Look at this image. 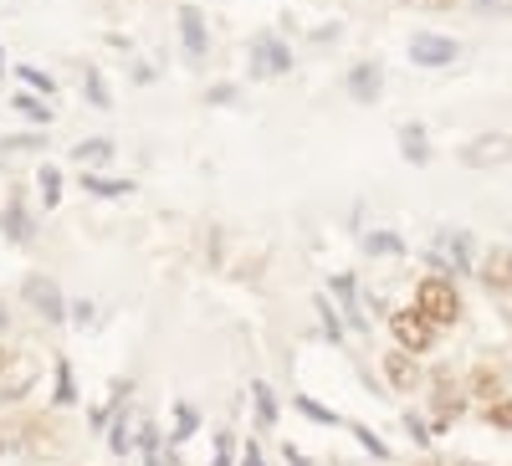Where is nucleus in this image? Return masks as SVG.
Segmentation results:
<instances>
[{
    "label": "nucleus",
    "mask_w": 512,
    "mask_h": 466,
    "mask_svg": "<svg viewBox=\"0 0 512 466\" xmlns=\"http://www.w3.org/2000/svg\"><path fill=\"white\" fill-rule=\"evenodd\" d=\"M0 369H6V349H0Z\"/></svg>",
    "instance_id": "42"
},
{
    "label": "nucleus",
    "mask_w": 512,
    "mask_h": 466,
    "mask_svg": "<svg viewBox=\"0 0 512 466\" xmlns=\"http://www.w3.org/2000/svg\"><path fill=\"white\" fill-rule=\"evenodd\" d=\"M108 446H113V456H123L128 446H134V431H128V420H123V415L108 420Z\"/></svg>",
    "instance_id": "26"
},
{
    "label": "nucleus",
    "mask_w": 512,
    "mask_h": 466,
    "mask_svg": "<svg viewBox=\"0 0 512 466\" xmlns=\"http://www.w3.org/2000/svg\"><path fill=\"white\" fill-rule=\"evenodd\" d=\"M287 67H292V52H287L282 36H272V31L251 36V62H246L251 77H282Z\"/></svg>",
    "instance_id": "3"
},
{
    "label": "nucleus",
    "mask_w": 512,
    "mask_h": 466,
    "mask_svg": "<svg viewBox=\"0 0 512 466\" xmlns=\"http://www.w3.org/2000/svg\"><path fill=\"white\" fill-rule=\"evenodd\" d=\"M482 287H487V292H502V298L512 292V251H507V246H497L492 257H487V267H482Z\"/></svg>",
    "instance_id": "10"
},
{
    "label": "nucleus",
    "mask_w": 512,
    "mask_h": 466,
    "mask_svg": "<svg viewBox=\"0 0 512 466\" xmlns=\"http://www.w3.org/2000/svg\"><path fill=\"white\" fill-rule=\"evenodd\" d=\"M461 410H466V390L456 385L451 374H441L436 385H431V415H436L431 431H451L456 420H461Z\"/></svg>",
    "instance_id": "7"
},
{
    "label": "nucleus",
    "mask_w": 512,
    "mask_h": 466,
    "mask_svg": "<svg viewBox=\"0 0 512 466\" xmlns=\"http://www.w3.org/2000/svg\"><path fill=\"white\" fill-rule=\"evenodd\" d=\"M400 154H405L410 164H425V159H431V144H425V129H420V123H405V129H400Z\"/></svg>",
    "instance_id": "15"
},
{
    "label": "nucleus",
    "mask_w": 512,
    "mask_h": 466,
    "mask_svg": "<svg viewBox=\"0 0 512 466\" xmlns=\"http://www.w3.org/2000/svg\"><path fill=\"white\" fill-rule=\"evenodd\" d=\"M287 461H292V466H308V456L297 451V446H287Z\"/></svg>",
    "instance_id": "39"
},
{
    "label": "nucleus",
    "mask_w": 512,
    "mask_h": 466,
    "mask_svg": "<svg viewBox=\"0 0 512 466\" xmlns=\"http://www.w3.org/2000/svg\"><path fill=\"white\" fill-rule=\"evenodd\" d=\"M241 466H267V461H262V451H256V441H246V451H241Z\"/></svg>",
    "instance_id": "38"
},
{
    "label": "nucleus",
    "mask_w": 512,
    "mask_h": 466,
    "mask_svg": "<svg viewBox=\"0 0 512 466\" xmlns=\"http://www.w3.org/2000/svg\"><path fill=\"white\" fill-rule=\"evenodd\" d=\"M415 308L431 318V323H441V328H451L456 318H461V292L451 287V277H425L420 287H415Z\"/></svg>",
    "instance_id": "1"
},
{
    "label": "nucleus",
    "mask_w": 512,
    "mask_h": 466,
    "mask_svg": "<svg viewBox=\"0 0 512 466\" xmlns=\"http://www.w3.org/2000/svg\"><path fill=\"white\" fill-rule=\"evenodd\" d=\"M461 164L466 169H502L512 164V139L507 134H477L461 144Z\"/></svg>",
    "instance_id": "4"
},
{
    "label": "nucleus",
    "mask_w": 512,
    "mask_h": 466,
    "mask_svg": "<svg viewBox=\"0 0 512 466\" xmlns=\"http://www.w3.org/2000/svg\"><path fill=\"white\" fill-rule=\"evenodd\" d=\"M180 36H185V52H190V57H205L210 36H205V16H200V6H180Z\"/></svg>",
    "instance_id": "11"
},
{
    "label": "nucleus",
    "mask_w": 512,
    "mask_h": 466,
    "mask_svg": "<svg viewBox=\"0 0 512 466\" xmlns=\"http://www.w3.org/2000/svg\"><path fill=\"white\" fill-rule=\"evenodd\" d=\"M41 205H47V210H57V200H62V175H57V169L52 164H41Z\"/></svg>",
    "instance_id": "19"
},
{
    "label": "nucleus",
    "mask_w": 512,
    "mask_h": 466,
    "mask_svg": "<svg viewBox=\"0 0 512 466\" xmlns=\"http://www.w3.org/2000/svg\"><path fill=\"white\" fill-rule=\"evenodd\" d=\"M0 72H6V52H0Z\"/></svg>",
    "instance_id": "41"
},
{
    "label": "nucleus",
    "mask_w": 512,
    "mask_h": 466,
    "mask_svg": "<svg viewBox=\"0 0 512 466\" xmlns=\"http://www.w3.org/2000/svg\"><path fill=\"white\" fill-rule=\"evenodd\" d=\"M328 287H333V298L344 303V313H349V328H364V333H369V318H364V313H359V303H354V277H333Z\"/></svg>",
    "instance_id": "14"
},
{
    "label": "nucleus",
    "mask_w": 512,
    "mask_h": 466,
    "mask_svg": "<svg viewBox=\"0 0 512 466\" xmlns=\"http://www.w3.org/2000/svg\"><path fill=\"white\" fill-rule=\"evenodd\" d=\"M384 379H390L395 390H415V385H420V369H415V354L395 349L390 359H384Z\"/></svg>",
    "instance_id": "12"
},
{
    "label": "nucleus",
    "mask_w": 512,
    "mask_h": 466,
    "mask_svg": "<svg viewBox=\"0 0 512 466\" xmlns=\"http://www.w3.org/2000/svg\"><path fill=\"white\" fill-rule=\"evenodd\" d=\"M482 16H512V0H477Z\"/></svg>",
    "instance_id": "36"
},
{
    "label": "nucleus",
    "mask_w": 512,
    "mask_h": 466,
    "mask_svg": "<svg viewBox=\"0 0 512 466\" xmlns=\"http://www.w3.org/2000/svg\"><path fill=\"white\" fill-rule=\"evenodd\" d=\"M0 231H6L16 246H26L36 231H31V221H26V210H21V195H11L6 200V210H0Z\"/></svg>",
    "instance_id": "13"
},
{
    "label": "nucleus",
    "mask_w": 512,
    "mask_h": 466,
    "mask_svg": "<svg viewBox=\"0 0 512 466\" xmlns=\"http://www.w3.org/2000/svg\"><path fill=\"white\" fill-rule=\"evenodd\" d=\"M379 88H384V67L379 62H359L349 72V98L354 103H379Z\"/></svg>",
    "instance_id": "9"
},
{
    "label": "nucleus",
    "mask_w": 512,
    "mask_h": 466,
    "mask_svg": "<svg viewBox=\"0 0 512 466\" xmlns=\"http://www.w3.org/2000/svg\"><path fill=\"white\" fill-rule=\"evenodd\" d=\"M77 400V385H72V364L57 359V405H72Z\"/></svg>",
    "instance_id": "28"
},
{
    "label": "nucleus",
    "mask_w": 512,
    "mask_h": 466,
    "mask_svg": "<svg viewBox=\"0 0 512 466\" xmlns=\"http://www.w3.org/2000/svg\"><path fill=\"white\" fill-rule=\"evenodd\" d=\"M297 410H303L308 420H318V426H344V420H338V410H328V405H318V400H308V395H297Z\"/></svg>",
    "instance_id": "24"
},
{
    "label": "nucleus",
    "mask_w": 512,
    "mask_h": 466,
    "mask_svg": "<svg viewBox=\"0 0 512 466\" xmlns=\"http://www.w3.org/2000/svg\"><path fill=\"white\" fill-rule=\"evenodd\" d=\"M400 426L410 431V441H415V446H431V426H420V420H415V415H405V420H400Z\"/></svg>",
    "instance_id": "35"
},
{
    "label": "nucleus",
    "mask_w": 512,
    "mask_h": 466,
    "mask_svg": "<svg viewBox=\"0 0 512 466\" xmlns=\"http://www.w3.org/2000/svg\"><path fill=\"white\" fill-rule=\"evenodd\" d=\"M364 251H369V257H400L405 241H400V236H390V231H374V236L364 241Z\"/></svg>",
    "instance_id": "20"
},
{
    "label": "nucleus",
    "mask_w": 512,
    "mask_h": 466,
    "mask_svg": "<svg viewBox=\"0 0 512 466\" xmlns=\"http://www.w3.org/2000/svg\"><path fill=\"white\" fill-rule=\"evenodd\" d=\"M82 77H88V103L93 108H113V98H108V82H103V72L88 62V67H82Z\"/></svg>",
    "instance_id": "21"
},
{
    "label": "nucleus",
    "mask_w": 512,
    "mask_h": 466,
    "mask_svg": "<svg viewBox=\"0 0 512 466\" xmlns=\"http://www.w3.org/2000/svg\"><path fill=\"white\" fill-rule=\"evenodd\" d=\"M251 400H256V415H262V426H277V400H272V390L256 379L251 385Z\"/></svg>",
    "instance_id": "22"
},
{
    "label": "nucleus",
    "mask_w": 512,
    "mask_h": 466,
    "mask_svg": "<svg viewBox=\"0 0 512 466\" xmlns=\"http://www.w3.org/2000/svg\"><path fill=\"white\" fill-rule=\"evenodd\" d=\"M487 426H497V431H512V400H487Z\"/></svg>",
    "instance_id": "27"
},
{
    "label": "nucleus",
    "mask_w": 512,
    "mask_h": 466,
    "mask_svg": "<svg viewBox=\"0 0 512 466\" xmlns=\"http://www.w3.org/2000/svg\"><path fill=\"white\" fill-rule=\"evenodd\" d=\"M175 420H180V426H175V441H190V436L200 431V415H195L190 405H175Z\"/></svg>",
    "instance_id": "32"
},
{
    "label": "nucleus",
    "mask_w": 512,
    "mask_h": 466,
    "mask_svg": "<svg viewBox=\"0 0 512 466\" xmlns=\"http://www.w3.org/2000/svg\"><path fill=\"white\" fill-rule=\"evenodd\" d=\"M313 303H318V318H323L328 344H344V318H338V308L328 303V292H323V298H313Z\"/></svg>",
    "instance_id": "17"
},
{
    "label": "nucleus",
    "mask_w": 512,
    "mask_h": 466,
    "mask_svg": "<svg viewBox=\"0 0 512 466\" xmlns=\"http://www.w3.org/2000/svg\"><path fill=\"white\" fill-rule=\"evenodd\" d=\"M0 328H6V308H0Z\"/></svg>",
    "instance_id": "40"
},
{
    "label": "nucleus",
    "mask_w": 512,
    "mask_h": 466,
    "mask_svg": "<svg viewBox=\"0 0 512 466\" xmlns=\"http://www.w3.org/2000/svg\"><path fill=\"white\" fill-rule=\"evenodd\" d=\"M139 446H144V466H159V431L149 420H139Z\"/></svg>",
    "instance_id": "29"
},
{
    "label": "nucleus",
    "mask_w": 512,
    "mask_h": 466,
    "mask_svg": "<svg viewBox=\"0 0 512 466\" xmlns=\"http://www.w3.org/2000/svg\"><path fill=\"white\" fill-rule=\"evenodd\" d=\"M72 159L77 164H103V159H113V139H82L72 149Z\"/></svg>",
    "instance_id": "16"
},
{
    "label": "nucleus",
    "mask_w": 512,
    "mask_h": 466,
    "mask_svg": "<svg viewBox=\"0 0 512 466\" xmlns=\"http://www.w3.org/2000/svg\"><path fill=\"white\" fill-rule=\"evenodd\" d=\"M405 52H410L415 67H451V62L461 57L456 41H451V36H436V31H415Z\"/></svg>",
    "instance_id": "5"
},
{
    "label": "nucleus",
    "mask_w": 512,
    "mask_h": 466,
    "mask_svg": "<svg viewBox=\"0 0 512 466\" xmlns=\"http://www.w3.org/2000/svg\"><path fill=\"white\" fill-rule=\"evenodd\" d=\"M231 446H236V436L231 431H216V461H210V466H231Z\"/></svg>",
    "instance_id": "34"
},
{
    "label": "nucleus",
    "mask_w": 512,
    "mask_h": 466,
    "mask_svg": "<svg viewBox=\"0 0 512 466\" xmlns=\"http://www.w3.org/2000/svg\"><path fill=\"white\" fill-rule=\"evenodd\" d=\"M472 390H477L482 400H497V395H502V379H497L492 369H477V374H472Z\"/></svg>",
    "instance_id": "30"
},
{
    "label": "nucleus",
    "mask_w": 512,
    "mask_h": 466,
    "mask_svg": "<svg viewBox=\"0 0 512 466\" xmlns=\"http://www.w3.org/2000/svg\"><path fill=\"white\" fill-rule=\"evenodd\" d=\"M425 262H431V267H451V272H466V267H472V236H466V231H441Z\"/></svg>",
    "instance_id": "8"
},
{
    "label": "nucleus",
    "mask_w": 512,
    "mask_h": 466,
    "mask_svg": "<svg viewBox=\"0 0 512 466\" xmlns=\"http://www.w3.org/2000/svg\"><path fill=\"white\" fill-rule=\"evenodd\" d=\"M82 190H93V195H134V180H103V175H82Z\"/></svg>",
    "instance_id": "18"
},
{
    "label": "nucleus",
    "mask_w": 512,
    "mask_h": 466,
    "mask_svg": "<svg viewBox=\"0 0 512 466\" xmlns=\"http://www.w3.org/2000/svg\"><path fill=\"white\" fill-rule=\"evenodd\" d=\"M231 98H236L231 82H216V88H205V103H231Z\"/></svg>",
    "instance_id": "37"
},
{
    "label": "nucleus",
    "mask_w": 512,
    "mask_h": 466,
    "mask_svg": "<svg viewBox=\"0 0 512 466\" xmlns=\"http://www.w3.org/2000/svg\"><path fill=\"white\" fill-rule=\"evenodd\" d=\"M11 103H16V108H21L26 118H36V123H41V129H47V123H52V108H47V103H41L36 93H16Z\"/></svg>",
    "instance_id": "23"
},
{
    "label": "nucleus",
    "mask_w": 512,
    "mask_h": 466,
    "mask_svg": "<svg viewBox=\"0 0 512 466\" xmlns=\"http://www.w3.org/2000/svg\"><path fill=\"white\" fill-rule=\"evenodd\" d=\"M21 298L47 318V323H62L67 318V303H62V287L52 282V277H41V272H31L26 282H21Z\"/></svg>",
    "instance_id": "6"
},
{
    "label": "nucleus",
    "mask_w": 512,
    "mask_h": 466,
    "mask_svg": "<svg viewBox=\"0 0 512 466\" xmlns=\"http://www.w3.org/2000/svg\"><path fill=\"white\" fill-rule=\"evenodd\" d=\"M354 436H359V441L369 446V456H379V461H384V456H390V446H384V441H379V436H374L369 426H354Z\"/></svg>",
    "instance_id": "33"
},
{
    "label": "nucleus",
    "mask_w": 512,
    "mask_h": 466,
    "mask_svg": "<svg viewBox=\"0 0 512 466\" xmlns=\"http://www.w3.org/2000/svg\"><path fill=\"white\" fill-rule=\"evenodd\" d=\"M36 149H47V139H36V134H11V139H0V154H36Z\"/></svg>",
    "instance_id": "25"
},
{
    "label": "nucleus",
    "mask_w": 512,
    "mask_h": 466,
    "mask_svg": "<svg viewBox=\"0 0 512 466\" xmlns=\"http://www.w3.org/2000/svg\"><path fill=\"white\" fill-rule=\"evenodd\" d=\"M21 82H26V88H31V93H47V98L57 93V82H52L47 72H41V67H21Z\"/></svg>",
    "instance_id": "31"
},
{
    "label": "nucleus",
    "mask_w": 512,
    "mask_h": 466,
    "mask_svg": "<svg viewBox=\"0 0 512 466\" xmlns=\"http://www.w3.org/2000/svg\"><path fill=\"white\" fill-rule=\"evenodd\" d=\"M436 6H451V0H436Z\"/></svg>",
    "instance_id": "43"
},
{
    "label": "nucleus",
    "mask_w": 512,
    "mask_h": 466,
    "mask_svg": "<svg viewBox=\"0 0 512 466\" xmlns=\"http://www.w3.org/2000/svg\"><path fill=\"white\" fill-rule=\"evenodd\" d=\"M390 333H395V344L405 349V354H431L436 349V323L425 318L420 308H400V313H390Z\"/></svg>",
    "instance_id": "2"
}]
</instances>
